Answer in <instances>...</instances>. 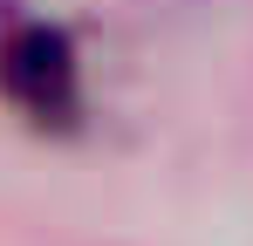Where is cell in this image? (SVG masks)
Segmentation results:
<instances>
[{"instance_id": "cell-1", "label": "cell", "mask_w": 253, "mask_h": 246, "mask_svg": "<svg viewBox=\"0 0 253 246\" xmlns=\"http://www.w3.org/2000/svg\"><path fill=\"white\" fill-rule=\"evenodd\" d=\"M0 96L28 123H76L83 110V62L76 41L48 21H0Z\"/></svg>"}, {"instance_id": "cell-2", "label": "cell", "mask_w": 253, "mask_h": 246, "mask_svg": "<svg viewBox=\"0 0 253 246\" xmlns=\"http://www.w3.org/2000/svg\"><path fill=\"white\" fill-rule=\"evenodd\" d=\"M0 14H7V0H0Z\"/></svg>"}]
</instances>
